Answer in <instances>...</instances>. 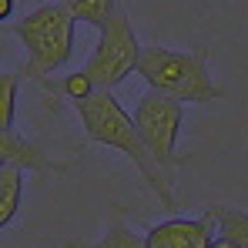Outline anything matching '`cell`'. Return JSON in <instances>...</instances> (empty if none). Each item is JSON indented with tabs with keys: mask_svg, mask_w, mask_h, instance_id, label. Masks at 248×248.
Returning a JSON list of instances; mask_svg holds the SVG:
<instances>
[{
	"mask_svg": "<svg viewBox=\"0 0 248 248\" xmlns=\"http://www.w3.org/2000/svg\"><path fill=\"white\" fill-rule=\"evenodd\" d=\"M74 111H78V121H81L87 141L121 151L124 158L138 168V174L144 178V185L151 188V195L161 202V208L165 211H178L168 171L155 161V155L148 151V144H144L134 118L118 104V97L111 91H94L91 97L74 101Z\"/></svg>",
	"mask_w": 248,
	"mask_h": 248,
	"instance_id": "obj_1",
	"label": "cell"
},
{
	"mask_svg": "<svg viewBox=\"0 0 248 248\" xmlns=\"http://www.w3.org/2000/svg\"><path fill=\"white\" fill-rule=\"evenodd\" d=\"M208 50L205 44L191 50H174V47H144L138 61V74L144 78L148 91L168 94L181 104H211L225 97V87L215 84L208 71Z\"/></svg>",
	"mask_w": 248,
	"mask_h": 248,
	"instance_id": "obj_2",
	"label": "cell"
},
{
	"mask_svg": "<svg viewBox=\"0 0 248 248\" xmlns=\"http://www.w3.org/2000/svg\"><path fill=\"white\" fill-rule=\"evenodd\" d=\"M74 24L78 20L57 0L41 3L37 10H31L17 24H10L14 37L27 50V78L31 81H41L44 87L54 91L47 74H54L57 67H64L71 61V54H74Z\"/></svg>",
	"mask_w": 248,
	"mask_h": 248,
	"instance_id": "obj_3",
	"label": "cell"
},
{
	"mask_svg": "<svg viewBox=\"0 0 248 248\" xmlns=\"http://www.w3.org/2000/svg\"><path fill=\"white\" fill-rule=\"evenodd\" d=\"M141 44L134 37V24L127 17V7L118 3L114 17L108 20V27L101 31V37L94 44L87 64H84V74L91 78L94 91H114L121 81H127L134 71H138V61H141Z\"/></svg>",
	"mask_w": 248,
	"mask_h": 248,
	"instance_id": "obj_4",
	"label": "cell"
},
{
	"mask_svg": "<svg viewBox=\"0 0 248 248\" xmlns=\"http://www.w3.org/2000/svg\"><path fill=\"white\" fill-rule=\"evenodd\" d=\"M131 118H134L148 151L155 155L158 165L165 171L181 165V158H178V131H181V121H185V104L181 101H174L168 94H158V91H148L134 104Z\"/></svg>",
	"mask_w": 248,
	"mask_h": 248,
	"instance_id": "obj_5",
	"label": "cell"
},
{
	"mask_svg": "<svg viewBox=\"0 0 248 248\" xmlns=\"http://www.w3.org/2000/svg\"><path fill=\"white\" fill-rule=\"evenodd\" d=\"M215 205L208 208L202 218H165L158 225L148 228V248H211L215 235H211V225H215Z\"/></svg>",
	"mask_w": 248,
	"mask_h": 248,
	"instance_id": "obj_6",
	"label": "cell"
},
{
	"mask_svg": "<svg viewBox=\"0 0 248 248\" xmlns=\"http://www.w3.org/2000/svg\"><path fill=\"white\" fill-rule=\"evenodd\" d=\"M0 158H3V165H17L20 171H34V174H67L71 171L67 165L54 161L37 141L24 138L17 127L0 131Z\"/></svg>",
	"mask_w": 248,
	"mask_h": 248,
	"instance_id": "obj_7",
	"label": "cell"
},
{
	"mask_svg": "<svg viewBox=\"0 0 248 248\" xmlns=\"http://www.w3.org/2000/svg\"><path fill=\"white\" fill-rule=\"evenodd\" d=\"M64 248H148V238L138 235L127 221H124L121 211H114L108 232L97 238V242H78V238H64Z\"/></svg>",
	"mask_w": 248,
	"mask_h": 248,
	"instance_id": "obj_8",
	"label": "cell"
},
{
	"mask_svg": "<svg viewBox=\"0 0 248 248\" xmlns=\"http://www.w3.org/2000/svg\"><path fill=\"white\" fill-rule=\"evenodd\" d=\"M24 174L17 165H0V228L14 221L20 211V195H24Z\"/></svg>",
	"mask_w": 248,
	"mask_h": 248,
	"instance_id": "obj_9",
	"label": "cell"
},
{
	"mask_svg": "<svg viewBox=\"0 0 248 248\" xmlns=\"http://www.w3.org/2000/svg\"><path fill=\"white\" fill-rule=\"evenodd\" d=\"M74 20H81V24H91V27H97V31H104L108 27V20L114 17V10H118V0H57Z\"/></svg>",
	"mask_w": 248,
	"mask_h": 248,
	"instance_id": "obj_10",
	"label": "cell"
},
{
	"mask_svg": "<svg viewBox=\"0 0 248 248\" xmlns=\"http://www.w3.org/2000/svg\"><path fill=\"white\" fill-rule=\"evenodd\" d=\"M215 218H218V235L221 238L235 242L238 248H248V211L215 205Z\"/></svg>",
	"mask_w": 248,
	"mask_h": 248,
	"instance_id": "obj_11",
	"label": "cell"
},
{
	"mask_svg": "<svg viewBox=\"0 0 248 248\" xmlns=\"http://www.w3.org/2000/svg\"><path fill=\"white\" fill-rule=\"evenodd\" d=\"M17 87H20V78H17V74H0V131L14 127V114H17Z\"/></svg>",
	"mask_w": 248,
	"mask_h": 248,
	"instance_id": "obj_12",
	"label": "cell"
},
{
	"mask_svg": "<svg viewBox=\"0 0 248 248\" xmlns=\"http://www.w3.org/2000/svg\"><path fill=\"white\" fill-rule=\"evenodd\" d=\"M61 91H64L71 101H84V97L94 94V84H91V78H87L84 71H74V74H67V78L61 81Z\"/></svg>",
	"mask_w": 248,
	"mask_h": 248,
	"instance_id": "obj_13",
	"label": "cell"
},
{
	"mask_svg": "<svg viewBox=\"0 0 248 248\" xmlns=\"http://www.w3.org/2000/svg\"><path fill=\"white\" fill-rule=\"evenodd\" d=\"M14 14V0H0V17H10Z\"/></svg>",
	"mask_w": 248,
	"mask_h": 248,
	"instance_id": "obj_14",
	"label": "cell"
},
{
	"mask_svg": "<svg viewBox=\"0 0 248 248\" xmlns=\"http://www.w3.org/2000/svg\"><path fill=\"white\" fill-rule=\"evenodd\" d=\"M211 248H238V245H235V242H228V238H221V235H218V238H215V242H211Z\"/></svg>",
	"mask_w": 248,
	"mask_h": 248,
	"instance_id": "obj_15",
	"label": "cell"
}]
</instances>
